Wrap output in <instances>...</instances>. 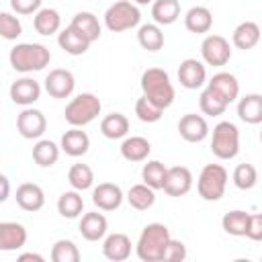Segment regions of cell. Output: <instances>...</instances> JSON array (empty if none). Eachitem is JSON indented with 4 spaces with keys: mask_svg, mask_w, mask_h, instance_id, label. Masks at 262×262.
Instances as JSON below:
<instances>
[{
    "mask_svg": "<svg viewBox=\"0 0 262 262\" xmlns=\"http://www.w3.org/2000/svg\"><path fill=\"white\" fill-rule=\"evenodd\" d=\"M137 6H145V4H154V0H133Z\"/></svg>",
    "mask_w": 262,
    "mask_h": 262,
    "instance_id": "obj_48",
    "label": "cell"
},
{
    "mask_svg": "<svg viewBox=\"0 0 262 262\" xmlns=\"http://www.w3.org/2000/svg\"><path fill=\"white\" fill-rule=\"evenodd\" d=\"M207 86L215 88L227 102H233V100L239 98V82L229 72H217V74H213V78L207 82Z\"/></svg>",
    "mask_w": 262,
    "mask_h": 262,
    "instance_id": "obj_27",
    "label": "cell"
},
{
    "mask_svg": "<svg viewBox=\"0 0 262 262\" xmlns=\"http://www.w3.org/2000/svg\"><path fill=\"white\" fill-rule=\"evenodd\" d=\"M10 66L20 74L41 72L51 61V51L43 43H16L10 49Z\"/></svg>",
    "mask_w": 262,
    "mask_h": 262,
    "instance_id": "obj_2",
    "label": "cell"
},
{
    "mask_svg": "<svg viewBox=\"0 0 262 262\" xmlns=\"http://www.w3.org/2000/svg\"><path fill=\"white\" fill-rule=\"evenodd\" d=\"M260 143H262V129H260Z\"/></svg>",
    "mask_w": 262,
    "mask_h": 262,
    "instance_id": "obj_49",
    "label": "cell"
},
{
    "mask_svg": "<svg viewBox=\"0 0 262 262\" xmlns=\"http://www.w3.org/2000/svg\"><path fill=\"white\" fill-rule=\"evenodd\" d=\"M0 184H2V192H0V201L4 203L8 199V176H0Z\"/></svg>",
    "mask_w": 262,
    "mask_h": 262,
    "instance_id": "obj_47",
    "label": "cell"
},
{
    "mask_svg": "<svg viewBox=\"0 0 262 262\" xmlns=\"http://www.w3.org/2000/svg\"><path fill=\"white\" fill-rule=\"evenodd\" d=\"M229 174L221 164H207L203 166L199 180H196V190L203 201H219L225 194Z\"/></svg>",
    "mask_w": 262,
    "mask_h": 262,
    "instance_id": "obj_6",
    "label": "cell"
},
{
    "mask_svg": "<svg viewBox=\"0 0 262 262\" xmlns=\"http://www.w3.org/2000/svg\"><path fill=\"white\" fill-rule=\"evenodd\" d=\"M139 84H141L143 96H147L160 108L166 111L174 102L176 90H174V84L170 82V76H168L166 70H162V68H147L141 74Z\"/></svg>",
    "mask_w": 262,
    "mask_h": 262,
    "instance_id": "obj_3",
    "label": "cell"
},
{
    "mask_svg": "<svg viewBox=\"0 0 262 262\" xmlns=\"http://www.w3.org/2000/svg\"><path fill=\"white\" fill-rule=\"evenodd\" d=\"M45 92L51 98H70L76 88V78L70 70L55 68L45 76Z\"/></svg>",
    "mask_w": 262,
    "mask_h": 262,
    "instance_id": "obj_10",
    "label": "cell"
},
{
    "mask_svg": "<svg viewBox=\"0 0 262 262\" xmlns=\"http://www.w3.org/2000/svg\"><path fill=\"white\" fill-rule=\"evenodd\" d=\"M166 176H168V166H164L160 160H149L141 168V180L154 190H164Z\"/></svg>",
    "mask_w": 262,
    "mask_h": 262,
    "instance_id": "obj_37",
    "label": "cell"
},
{
    "mask_svg": "<svg viewBox=\"0 0 262 262\" xmlns=\"http://www.w3.org/2000/svg\"><path fill=\"white\" fill-rule=\"evenodd\" d=\"M131 239L127 233H108L102 239V256L111 262H123L131 256Z\"/></svg>",
    "mask_w": 262,
    "mask_h": 262,
    "instance_id": "obj_17",
    "label": "cell"
},
{
    "mask_svg": "<svg viewBox=\"0 0 262 262\" xmlns=\"http://www.w3.org/2000/svg\"><path fill=\"white\" fill-rule=\"evenodd\" d=\"M248 223H250V213H246L242 209H233V211L225 213L223 219H221L223 231L233 235V237H246Z\"/></svg>",
    "mask_w": 262,
    "mask_h": 262,
    "instance_id": "obj_36",
    "label": "cell"
},
{
    "mask_svg": "<svg viewBox=\"0 0 262 262\" xmlns=\"http://www.w3.org/2000/svg\"><path fill=\"white\" fill-rule=\"evenodd\" d=\"M57 213L66 219H78L84 213V199L80 194V190L72 188L59 194L57 199Z\"/></svg>",
    "mask_w": 262,
    "mask_h": 262,
    "instance_id": "obj_29",
    "label": "cell"
},
{
    "mask_svg": "<svg viewBox=\"0 0 262 262\" xmlns=\"http://www.w3.org/2000/svg\"><path fill=\"white\" fill-rule=\"evenodd\" d=\"M72 29H76L84 39H88L90 43L98 41L100 39V33H102V27L96 18V14L88 12V10H82V12H76L72 16V23H70Z\"/></svg>",
    "mask_w": 262,
    "mask_h": 262,
    "instance_id": "obj_23",
    "label": "cell"
},
{
    "mask_svg": "<svg viewBox=\"0 0 262 262\" xmlns=\"http://www.w3.org/2000/svg\"><path fill=\"white\" fill-rule=\"evenodd\" d=\"M178 82L186 90H196L207 82V68L205 61L196 57H186L178 66Z\"/></svg>",
    "mask_w": 262,
    "mask_h": 262,
    "instance_id": "obj_11",
    "label": "cell"
},
{
    "mask_svg": "<svg viewBox=\"0 0 262 262\" xmlns=\"http://www.w3.org/2000/svg\"><path fill=\"white\" fill-rule=\"evenodd\" d=\"M178 133L188 143H201L209 137V123L203 115L186 113L178 121Z\"/></svg>",
    "mask_w": 262,
    "mask_h": 262,
    "instance_id": "obj_12",
    "label": "cell"
},
{
    "mask_svg": "<svg viewBox=\"0 0 262 262\" xmlns=\"http://www.w3.org/2000/svg\"><path fill=\"white\" fill-rule=\"evenodd\" d=\"M100 133L106 139H125L129 133V119L123 113H111L100 121Z\"/></svg>",
    "mask_w": 262,
    "mask_h": 262,
    "instance_id": "obj_31",
    "label": "cell"
},
{
    "mask_svg": "<svg viewBox=\"0 0 262 262\" xmlns=\"http://www.w3.org/2000/svg\"><path fill=\"white\" fill-rule=\"evenodd\" d=\"M237 117L248 125L262 123V94L250 92L237 100Z\"/></svg>",
    "mask_w": 262,
    "mask_h": 262,
    "instance_id": "obj_22",
    "label": "cell"
},
{
    "mask_svg": "<svg viewBox=\"0 0 262 262\" xmlns=\"http://www.w3.org/2000/svg\"><path fill=\"white\" fill-rule=\"evenodd\" d=\"M231 180H233L235 188H239V190H250V188H254L256 182H258V170H256L254 164H248V162L237 164L235 170H233V174H231Z\"/></svg>",
    "mask_w": 262,
    "mask_h": 262,
    "instance_id": "obj_39",
    "label": "cell"
},
{
    "mask_svg": "<svg viewBox=\"0 0 262 262\" xmlns=\"http://www.w3.org/2000/svg\"><path fill=\"white\" fill-rule=\"evenodd\" d=\"M125 199H127V203L135 211H147L156 203V190L151 186H147L145 182H139V184H133L127 190V196Z\"/></svg>",
    "mask_w": 262,
    "mask_h": 262,
    "instance_id": "obj_32",
    "label": "cell"
},
{
    "mask_svg": "<svg viewBox=\"0 0 262 262\" xmlns=\"http://www.w3.org/2000/svg\"><path fill=\"white\" fill-rule=\"evenodd\" d=\"M18 262H45V258L41 254H35V252H27V254H20L16 258Z\"/></svg>",
    "mask_w": 262,
    "mask_h": 262,
    "instance_id": "obj_46",
    "label": "cell"
},
{
    "mask_svg": "<svg viewBox=\"0 0 262 262\" xmlns=\"http://www.w3.org/2000/svg\"><path fill=\"white\" fill-rule=\"evenodd\" d=\"M57 45L68 53V55H82L88 51V47L92 45L88 39H84L76 29H72L70 25L57 33Z\"/></svg>",
    "mask_w": 262,
    "mask_h": 262,
    "instance_id": "obj_25",
    "label": "cell"
},
{
    "mask_svg": "<svg viewBox=\"0 0 262 262\" xmlns=\"http://www.w3.org/2000/svg\"><path fill=\"white\" fill-rule=\"evenodd\" d=\"M135 115L141 123H158L164 115V108H160L156 102H151L147 96H139L135 102Z\"/></svg>",
    "mask_w": 262,
    "mask_h": 262,
    "instance_id": "obj_40",
    "label": "cell"
},
{
    "mask_svg": "<svg viewBox=\"0 0 262 262\" xmlns=\"http://www.w3.org/2000/svg\"><path fill=\"white\" fill-rule=\"evenodd\" d=\"M33 29L43 35V37H49V35H55L59 33L61 29V16L55 8H41L37 14H33Z\"/></svg>",
    "mask_w": 262,
    "mask_h": 262,
    "instance_id": "obj_28",
    "label": "cell"
},
{
    "mask_svg": "<svg viewBox=\"0 0 262 262\" xmlns=\"http://www.w3.org/2000/svg\"><path fill=\"white\" fill-rule=\"evenodd\" d=\"M137 43L145 51H160L164 47V33L158 23H147L139 25L137 29Z\"/></svg>",
    "mask_w": 262,
    "mask_h": 262,
    "instance_id": "obj_35",
    "label": "cell"
},
{
    "mask_svg": "<svg viewBox=\"0 0 262 262\" xmlns=\"http://www.w3.org/2000/svg\"><path fill=\"white\" fill-rule=\"evenodd\" d=\"M123 190L115 182H100L98 186L92 188V203L100 211H115L123 205Z\"/></svg>",
    "mask_w": 262,
    "mask_h": 262,
    "instance_id": "obj_13",
    "label": "cell"
},
{
    "mask_svg": "<svg viewBox=\"0 0 262 262\" xmlns=\"http://www.w3.org/2000/svg\"><path fill=\"white\" fill-rule=\"evenodd\" d=\"M53 262H80V250L72 239H57L51 248Z\"/></svg>",
    "mask_w": 262,
    "mask_h": 262,
    "instance_id": "obj_41",
    "label": "cell"
},
{
    "mask_svg": "<svg viewBox=\"0 0 262 262\" xmlns=\"http://www.w3.org/2000/svg\"><path fill=\"white\" fill-rule=\"evenodd\" d=\"M141 12L133 0H117L104 10V27L111 33H123L139 27Z\"/></svg>",
    "mask_w": 262,
    "mask_h": 262,
    "instance_id": "obj_5",
    "label": "cell"
},
{
    "mask_svg": "<svg viewBox=\"0 0 262 262\" xmlns=\"http://www.w3.org/2000/svg\"><path fill=\"white\" fill-rule=\"evenodd\" d=\"M184 27L186 31L190 33H196V35H205L211 31L213 27V12L207 8V6H192L186 10L184 14Z\"/></svg>",
    "mask_w": 262,
    "mask_h": 262,
    "instance_id": "obj_24",
    "label": "cell"
},
{
    "mask_svg": "<svg viewBox=\"0 0 262 262\" xmlns=\"http://www.w3.org/2000/svg\"><path fill=\"white\" fill-rule=\"evenodd\" d=\"M172 235L164 223H147L135 244V254L141 262H164Z\"/></svg>",
    "mask_w": 262,
    "mask_h": 262,
    "instance_id": "obj_1",
    "label": "cell"
},
{
    "mask_svg": "<svg viewBox=\"0 0 262 262\" xmlns=\"http://www.w3.org/2000/svg\"><path fill=\"white\" fill-rule=\"evenodd\" d=\"M10 98H12L14 104L31 106L33 102H37L41 98V84L35 78H29V76L18 78L10 86Z\"/></svg>",
    "mask_w": 262,
    "mask_h": 262,
    "instance_id": "obj_14",
    "label": "cell"
},
{
    "mask_svg": "<svg viewBox=\"0 0 262 262\" xmlns=\"http://www.w3.org/2000/svg\"><path fill=\"white\" fill-rule=\"evenodd\" d=\"M211 151L219 160H233L239 154V131L231 121H221L213 127Z\"/></svg>",
    "mask_w": 262,
    "mask_h": 262,
    "instance_id": "obj_7",
    "label": "cell"
},
{
    "mask_svg": "<svg viewBox=\"0 0 262 262\" xmlns=\"http://www.w3.org/2000/svg\"><path fill=\"white\" fill-rule=\"evenodd\" d=\"M43 0H10V8L16 14H37Z\"/></svg>",
    "mask_w": 262,
    "mask_h": 262,
    "instance_id": "obj_44",
    "label": "cell"
},
{
    "mask_svg": "<svg viewBox=\"0 0 262 262\" xmlns=\"http://www.w3.org/2000/svg\"><path fill=\"white\" fill-rule=\"evenodd\" d=\"M246 237L252 239V242H262V213L250 215V223H248Z\"/></svg>",
    "mask_w": 262,
    "mask_h": 262,
    "instance_id": "obj_45",
    "label": "cell"
},
{
    "mask_svg": "<svg viewBox=\"0 0 262 262\" xmlns=\"http://www.w3.org/2000/svg\"><path fill=\"white\" fill-rule=\"evenodd\" d=\"M119 149L127 162H143V160H147V156L151 151V143L141 135H131V137L123 139Z\"/></svg>",
    "mask_w": 262,
    "mask_h": 262,
    "instance_id": "obj_26",
    "label": "cell"
},
{
    "mask_svg": "<svg viewBox=\"0 0 262 262\" xmlns=\"http://www.w3.org/2000/svg\"><path fill=\"white\" fill-rule=\"evenodd\" d=\"M59 145L51 139H39L33 145V162L41 168H51L59 160Z\"/></svg>",
    "mask_w": 262,
    "mask_h": 262,
    "instance_id": "obj_34",
    "label": "cell"
},
{
    "mask_svg": "<svg viewBox=\"0 0 262 262\" xmlns=\"http://www.w3.org/2000/svg\"><path fill=\"white\" fill-rule=\"evenodd\" d=\"M180 16V2L178 0H154L151 4V18L160 27L176 23Z\"/></svg>",
    "mask_w": 262,
    "mask_h": 262,
    "instance_id": "obj_33",
    "label": "cell"
},
{
    "mask_svg": "<svg viewBox=\"0 0 262 262\" xmlns=\"http://www.w3.org/2000/svg\"><path fill=\"white\" fill-rule=\"evenodd\" d=\"M0 35L6 41H14L23 35V25L18 20V16H14L12 12H0Z\"/></svg>",
    "mask_w": 262,
    "mask_h": 262,
    "instance_id": "obj_42",
    "label": "cell"
},
{
    "mask_svg": "<svg viewBox=\"0 0 262 262\" xmlns=\"http://www.w3.org/2000/svg\"><path fill=\"white\" fill-rule=\"evenodd\" d=\"M260 37H262V31L258 27V23L254 20H244L239 23L233 33H231V43L233 47L242 49V51H248V49H254L258 43H260Z\"/></svg>",
    "mask_w": 262,
    "mask_h": 262,
    "instance_id": "obj_21",
    "label": "cell"
},
{
    "mask_svg": "<svg viewBox=\"0 0 262 262\" xmlns=\"http://www.w3.org/2000/svg\"><path fill=\"white\" fill-rule=\"evenodd\" d=\"M59 147H61V151L66 156L80 158L90 149V137H88L86 131H82V127H72L61 135Z\"/></svg>",
    "mask_w": 262,
    "mask_h": 262,
    "instance_id": "obj_19",
    "label": "cell"
},
{
    "mask_svg": "<svg viewBox=\"0 0 262 262\" xmlns=\"http://www.w3.org/2000/svg\"><path fill=\"white\" fill-rule=\"evenodd\" d=\"M14 199H16V205L23 211H27V213H35V211L43 209V205H45V192L35 182H23V184H18Z\"/></svg>",
    "mask_w": 262,
    "mask_h": 262,
    "instance_id": "obj_18",
    "label": "cell"
},
{
    "mask_svg": "<svg viewBox=\"0 0 262 262\" xmlns=\"http://www.w3.org/2000/svg\"><path fill=\"white\" fill-rule=\"evenodd\" d=\"M80 235L86 239V242H98V239H104L106 237V231H108V221L102 213L98 211H90V213H84L80 217Z\"/></svg>",
    "mask_w": 262,
    "mask_h": 262,
    "instance_id": "obj_16",
    "label": "cell"
},
{
    "mask_svg": "<svg viewBox=\"0 0 262 262\" xmlns=\"http://www.w3.org/2000/svg\"><path fill=\"white\" fill-rule=\"evenodd\" d=\"M100 111H102L100 98L92 92H82V94H76L66 104L63 117L72 127H86L100 115Z\"/></svg>",
    "mask_w": 262,
    "mask_h": 262,
    "instance_id": "obj_4",
    "label": "cell"
},
{
    "mask_svg": "<svg viewBox=\"0 0 262 262\" xmlns=\"http://www.w3.org/2000/svg\"><path fill=\"white\" fill-rule=\"evenodd\" d=\"M192 180H194L192 172L186 166H172V168H168L164 192L168 196H184L186 192H190Z\"/></svg>",
    "mask_w": 262,
    "mask_h": 262,
    "instance_id": "obj_15",
    "label": "cell"
},
{
    "mask_svg": "<svg viewBox=\"0 0 262 262\" xmlns=\"http://www.w3.org/2000/svg\"><path fill=\"white\" fill-rule=\"evenodd\" d=\"M68 182L72 188L76 190H88L94 186V172L88 164H74L70 170H68Z\"/></svg>",
    "mask_w": 262,
    "mask_h": 262,
    "instance_id": "obj_38",
    "label": "cell"
},
{
    "mask_svg": "<svg viewBox=\"0 0 262 262\" xmlns=\"http://www.w3.org/2000/svg\"><path fill=\"white\" fill-rule=\"evenodd\" d=\"M186 256H188V252H186V246L180 242V239H170V244H168V250H166V258L164 260H168V262H182V260H186Z\"/></svg>",
    "mask_w": 262,
    "mask_h": 262,
    "instance_id": "obj_43",
    "label": "cell"
},
{
    "mask_svg": "<svg viewBox=\"0 0 262 262\" xmlns=\"http://www.w3.org/2000/svg\"><path fill=\"white\" fill-rule=\"evenodd\" d=\"M201 57L207 66L221 68L231 59V45L221 35H207L201 43Z\"/></svg>",
    "mask_w": 262,
    "mask_h": 262,
    "instance_id": "obj_8",
    "label": "cell"
},
{
    "mask_svg": "<svg viewBox=\"0 0 262 262\" xmlns=\"http://www.w3.org/2000/svg\"><path fill=\"white\" fill-rule=\"evenodd\" d=\"M27 244V229L16 221H2L0 223V250L14 252Z\"/></svg>",
    "mask_w": 262,
    "mask_h": 262,
    "instance_id": "obj_20",
    "label": "cell"
},
{
    "mask_svg": "<svg viewBox=\"0 0 262 262\" xmlns=\"http://www.w3.org/2000/svg\"><path fill=\"white\" fill-rule=\"evenodd\" d=\"M16 131L25 139H41L47 131V119L39 108L25 106L16 115Z\"/></svg>",
    "mask_w": 262,
    "mask_h": 262,
    "instance_id": "obj_9",
    "label": "cell"
},
{
    "mask_svg": "<svg viewBox=\"0 0 262 262\" xmlns=\"http://www.w3.org/2000/svg\"><path fill=\"white\" fill-rule=\"evenodd\" d=\"M199 106H201V113L203 115H207V117H219V115H223L227 111L229 102L215 88L207 86L201 92V96H199Z\"/></svg>",
    "mask_w": 262,
    "mask_h": 262,
    "instance_id": "obj_30",
    "label": "cell"
}]
</instances>
